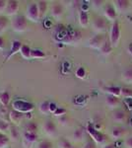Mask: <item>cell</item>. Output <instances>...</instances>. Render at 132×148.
I'll list each match as a JSON object with an SVG mask.
<instances>
[{
  "label": "cell",
  "instance_id": "cell-1",
  "mask_svg": "<svg viewBox=\"0 0 132 148\" xmlns=\"http://www.w3.org/2000/svg\"><path fill=\"white\" fill-rule=\"evenodd\" d=\"M12 108L13 110L20 112L22 114H29L35 109V106L32 103H29L26 101H22V100H16L12 103Z\"/></svg>",
  "mask_w": 132,
  "mask_h": 148
},
{
  "label": "cell",
  "instance_id": "cell-2",
  "mask_svg": "<svg viewBox=\"0 0 132 148\" xmlns=\"http://www.w3.org/2000/svg\"><path fill=\"white\" fill-rule=\"evenodd\" d=\"M119 40H120V27H119V23L116 20L112 23L109 33V42L111 44L112 47L118 46Z\"/></svg>",
  "mask_w": 132,
  "mask_h": 148
},
{
  "label": "cell",
  "instance_id": "cell-3",
  "mask_svg": "<svg viewBox=\"0 0 132 148\" xmlns=\"http://www.w3.org/2000/svg\"><path fill=\"white\" fill-rule=\"evenodd\" d=\"M28 24H27V18L25 16L17 15L12 19V28L15 32L22 33L27 30Z\"/></svg>",
  "mask_w": 132,
  "mask_h": 148
},
{
  "label": "cell",
  "instance_id": "cell-4",
  "mask_svg": "<svg viewBox=\"0 0 132 148\" xmlns=\"http://www.w3.org/2000/svg\"><path fill=\"white\" fill-rule=\"evenodd\" d=\"M27 19L31 20L32 22H38L40 20V13L37 3L29 4L27 8Z\"/></svg>",
  "mask_w": 132,
  "mask_h": 148
},
{
  "label": "cell",
  "instance_id": "cell-5",
  "mask_svg": "<svg viewBox=\"0 0 132 148\" xmlns=\"http://www.w3.org/2000/svg\"><path fill=\"white\" fill-rule=\"evenodd\" d=\"M107 19L105 17H98L94 20L93 28L96 32H98V34H103V32H105L107 30Z\"/></svg>",
  "mask_w": 132,
  "mask_h": 148
},
{
  "label": "cell",
  "instance_id": "cell-6",
  "mask_svg": "<svg viewBox=\"0 0 132 148\" xmlns=\"http://www.w3.org/2000/svg\"><path fill=\"white\" fill-rule=\"evenodd\" d=\"M105 42V37L104 36V34H97L90 40L89 46L92 47V49H101V47H103V45Z\"/></svg>",
  "mask_w": 132,
  "mask_h": 148
},
{
  "label": "cell",
  "instance_id": "cell-7",
  "mask_svg": "<svg viewBox=\"0 0 132 148\" xmlns=\"http://www.w3.org/2000/svg\"><path fill=\"white\" fill-rule=\"evenodd\" d=\"M38 140L37 133H30V132H24L23 138V146L24 148H33L34 143Z\"/></svg>",
  "mask_w": 132,
  "mask_h": 148
},
{
  "label": "cell",
  "instance_id": "cell-8",
  "mask_svg": "<svg viewBox=\"0 0 132 148\" xmlns=\"http://www.w3.org/2000/svg\"><path fill=\"white\" fill-rule=\"evenodd\" d=\"M87 131L89 134L92 136L93 140L95 142L98 143H102L105 140V135L103 133H101L99 130H97L92 125H88L87 126Z\"/></svg>",
  "mask_w": 132,
  "mask_h": 148
},
{
  "label": "cell",
  "instance_id": "cell-9",
  "mask_svg": "<svg viewBox=\"0 0 132 148\" xmlns=\"http://www.w3.org/2000/svg\"><path fill=\"white\" fill-rule=\"evenodd\" d=\"M19 10V2L16 0H10L7 2V7H6V15L7 16H14L17 14V12Z\"/></svg>",
  "mask_w": 132,
  "mask_h": 148
},
{
  "label": "cell",
  "instance_id": "cell-10",
  "mask_svg": "<svg viewBox=\"0 0 132 148\" xmlns=\"http://www.w3.org/2000/svg\"><path fill=\"white\" fill-rule=\"evenodd\" d=\"M22 47H23V45H22V42H21L20 40H13V42H12V45H11V49H10V51H9V52H8V54H7L5 61L8 60L11 56H14V54L20 52Z\"/></svg>",
  "mask_w": 132,
  "mask_h": 148
},
{
  "label": "cell",
  "instance_id": "cell-11",
  "mask_svg": "<svg viewBox=\"0 0 132 148\" xmlns=\"http://www.w3.org/2000/svg\"><path fill=\"white\" fill-rule=\"evenodd\" d=\"M9 119H10L11 123H13L15 125H19L22 123L24 119V114L20 112L16 111V110H11L9 112Z\"/></svg>",
  "mask_w": 132,
  "mask_h": 148
},
{
  "label": "cell",
  "instance_id": "cell-12",
  "mask_svg": "<svg viewBox=\"0 0 132 148\" xmlns=\"http://www.w3.org/2000/svg\"><path fill=\"white\" fill-rule=\"evenodd\" d=\"M104 14H105V18L109 21H112L114 22L116 19V10L114 8V5L111 4H109L107 7L105 8V11H104Z\"/></svg>",
  "mask_w": 132,
  "mask_h": 148
},
{
  "label": "cell",
  "instance_id": "cell-13",
  "mask_svg": "<svg viewBox=\"0 0 132 148\" xmlns=\"http://www.w3.org/2000/svg\"><path fill=\"white\" fill-rule=\"evenodd\" d=\"M51 15L56 20H59L62 17V15H63V7L59 2H55L51 6Z\"/></svg>",
  "mask_w": 132,
  "mask_h": 148
},
{
  "label": "cell",
  "instance_id": "cell-14",
  "mask_svg": "<svg viewBox=\"0 0 132 148\" xmlns=\"http://www.w3.org/2000/svg\"><path fill=\"white\" fill-rule=\"evenodd\" d=\"M44 130L49 136H53L56 133V125L52 121H47L44 123Z\"/></svg>",
  "mask_w": 132,
  "mask_h": 148
},
{
  "label": "cell",
  "instance_id": "cell-15",
  "mask_svg": "<svg viewBox=\"0 0 132 148\" xmlns=\"http://www.w3.org/2000/svg\"><path fill=\"white\" fill-rule=\"evenodd\" d=\"M114 3V8L118 12L126 11L129 8V6H130V1H128V0H116Z\"/></svg>",
  "mask_w": 132,
  "mask_h": 148
},
{
  "label": "cell",
  "instance_id": "cell-16",
  "mask_svg": "<svg viewBox=\"0 0 132 148\" xmlns=\"http://www.w3.org/2000/svg\"><path fill=\"white\" fill-rule=\"evenodd\" d=\"M112 119H114V121L116 123H124L126 120V114L124 111L122 110H116V111L114 112V114H112Z\"/></svg>",
  "mask_w": 132,
  "mask_h": 148
},
{
  "label": "cell",
  "instance_id": "cell-17",
  "mask_svg": "<svg viewBox=\"0 0 132 148\" xmlns=\"http://www.w3.org/2000/svg\"><path fill=\"white\" fill-rule=\"evenodd\" d=\"M119 100L118 98L116 96H112V95H107L105 98V104L109 107V109H116L118 106Z\"/></svg>",
  "mask_w": 132,
  "mask_h": 148
},
{
  "label": "cell",
  "instance_id": "cell-18",
  "mask_svg": "<svg viewBox=\"0 0 132 148\" xmlns=\"http://www.w3.org/2000/svg\"><path fill=\"white\" fill-rule=\"evenodd\" d=\"M79 23L82 27H87L89 24V16L85 10H81L79 12Z\"/></svg>",
  "mask_w": 132,
  "mask_h": 148
},
{
  "label": "cell",
  "instance_id": "cell-19",
  "mask_svg": "<svg viewBox=\"0 0 132 148\" xmlns=\"http://www.w3.org/2000/svg\"><path fill=\"white\" fill-rule=\"evenodd\" d=\"M105 91L109 95H112V96H116L118 98L121 96V88L119 87H114V86H110V87H105Z\"/></svg>",
  "mask_w": 132,
  "mask_h": 148
},
{
  "label": "cell",
  "instance_id": "cell-20",
  "mask_svg": "<svg viewBox=\"0 0 132 148\" xmlns=\"http://www.w3.org/2000/svg\"><path fill=\"white\" fill-rule=\"evenodd\" d=\"M38 9H39V13H40V19L44 18L45 13L47 11V1H39L37 2Z\"/></svg>",
  "mask_w": 132,
  "mask_h": 148
},
{
  "label": "cell",
  "instance_id": "cell-21",
  "mask_svg": "<svg viewBox=\"0 0 132 148\" xmlns=\"http://www.w3.org/2000/svg\"><path fill=\"white\" fill-rule=\"evenodd\" d=\"M112 46H111V44H110V42L109 40H105V42L104 45H103V47H101V53L102 54H104V56H109V54L111 53V51H112Z\"/></svg>",
  "mask_w": 132,
  "mask_h": 148
},
{
  "label": "cell",
  "instance_id": "cell-22",
  "mask_svg": "<svg viewBox=\"0 0 132 148\" xmlns=\"http://www.w3.org/2000/svg\"><path fill=\"white\" fill-rule=\"evenodd\" d=\"M84 133H85V130L83 127H78L73 132V139L75 141H81L84 137Z\"/></svg>",
  "mask_w": 132,
  "mask_h": 148
},
{
  "label": "cell",
  "instance_id": "cell-23",
  "mask_svg": "<svg viewBox=\"0 0 132 148\" xmlns=\"http://www.w3.org/2000/svg\"><path fill=\"white\" fill-rule=\"evenodd\" d=\"M57 146H58V148H74L73 144L68 139L63 137L60 138L59 141L57 142Z\"/></svg>",
  "mask_w": 132,
  "mask_h": 148
},
{
  "label": "cell",
  "instance_id": "cell-24",
  "mask_svg": "<svg viewBox=\"0 0 132 148\" xmlns=\"http://www.w3.org/2000/svg\"><path fill=\"white\" fill-rule=\"evenodd\" d=\"M45 56H47L45 53L42 51H40V49H32V51H31V58H33V59L44 58Z\"/></svg>",
  "mask_w": 132,
  "mask_h": 148
},
{
  "label": "cell",
  "instance_id": "cell-25",
  "mask_svg": "<svg viewBox=\"0 0 132 148\" xmlns=\"http://www.w3.org/2000/svg\"><path fill=\"white\" fill-rule=\"evenodd\" d=\"M26 132H30V133H37L38 134V125L34 121H31L26 125L25 126Z\"/></svg>",
  "mask_w": 132,
  "mask_h": 148
},
{
  "label": "cell",
  "instance_id": "cell-26",
  "mask_svg": "<svg viewBox=\"0 0 132 148\" xmlns=\"http://www.w3.org/2000/svg\"><path fill=\"white\" fill-rule=\"evenodd\" d=\"M9 142H10V138H9L5 133L0 132V148H6L8 146Z\"/></svg>",
  "mask_w": 132,
  "mask_h": 148
},
{
  "label": "cell",
  "instance_id": "cell-27",
  "mask_svg": "<svg viewBox=\"0 0 132 148\" xmlns=\"http://www.w3.org/2000/svg\"><path fill=\"white\" fill-rule=\"evenodd\" d=\"M8 25H9L8 18L5 17V16L0 15V33H3L4 31H6Z\"/></svg>",
  "mask_w": 132,
  "mask_h": 148
},
{
  "label": "cell",
  "instance_id": "cell-28",
  "mask_svg": "<svg viewBox=\"0 0 132 148\" xmlns=\"http://www.w3.org/2000/svg\"><path fill=\"white\" fill-rule=\"evenodd\" d=\"M31 51H32V49H31L30 47L26 46V45H23L22 49H21L20 53L22 54V56L24 57V58L30 59L31 58Z\"/></svg>",
  "mask_w": 132,
  "mask_h": 148
},
{
  "label": "cell",
  "instance_id": "cell-29",
  "mask_svg": "<svg viewBox=\"0 0 132 148\" xmlns=\"http://www.w3.org/2000/svg\"><path fill=\"white\" fill-rule=\"evenodd\" d=\"M122 80L126 83H132V68L126 69L122 73Z\"/></svg>",
  "mask_w": 132,
  "mask_h": 148
},
{
  "label": "cell",
  "instance_id": "cell-30",
  "mask_svg": "<svg viewBox=\"0 0 132 148\" xmlns=\"http://www.w3.org/2000/svg\"><path fill=\"white\" fill-rule=\"evenodd\" d=\"M10 102V95L8 92H3L0 95V103L3 107H6Z\"/></svg>",
  "mask_w": 132,
  "mask_h": 148
},
{
  "label": "cell",
  "instance_id": "cell-31",
  "mask_svg": "<svg viewBox=\"0 0 132 148\" xmlns=\"http://www.w3.org/2000/svg\"><path fill=\"white\" fill-rule=\"evenodd\" d=\"M49 105H50L49 102H42V104L40 105V107H39V110H40V113L44 114H50Z\"/></svg>",
  "mask_w": 132,
  "mask_h": 148
},
{
  "label": "cell",
  "instance_id": "cell-32",
  "mask_svg": "<svg viewBox=\"0 0 132 148\" xmlns=\"http://www.w3.org/2000/svg\"><path fill=\"white\" fill-rule=\"evenodd\" d=\"M124 133V130L121 127H114L111 131V136L114 138H120Z\"/></svg>",
  "mask_w": 132,
  "mask_h": 148
},
{
  "label": "cell",
  "instance_id": "cell-33",
  "mask_svg": "<svg viewBox=\"0 0 132 148\" xmlns=\"http://www.w3.org/2000/svg\"><path fill=\"white\" fill-rule=\"evenodd\" d=\"M11 128V125H9L7 121H3V120H0V132L2 133H5L7 131H9Z\"/></svg>",
  "mask_w": 132,
  "mask_h": 148
},
{
  "label": "cell",
  "instance_id": "cell-34",
  "mask_svg": "<svg viewBox=\"0 0 132 148\" xmlns=\"http://www.w3.org/2000/svg\"><path fill=\"white\" fill-rule=\"evenodd\" d=\"M10 139L12 140V141H16L17 139L19 138V131L17 130V128L15 127V126H11L10 128Z\"/></svg>",
  "mask_w": 132,
  "mask_h": 148
},
{
  "label": "cell",
  "instance_id": "cell-35",
  "mask_svg": "<svg viewBox=\"0 0 132 148\" xmlns=\"http://www.w3.org/2000/svg\"><path fill=\"white\" fill-rule=\"evenodd\" d=\"M37 148H53V144L49 140H44V141H40L38 144Z\"/></svg>",
  "mask_w": 132,
  "mask_h": 148
},
{
  "label": "cell",
  "instance_id": "cell-36",
  "mask_svg": "<svg viewBox=\"0 0 132 148\" xmlns=\"http://www.w3.org/2000/svg\"><path fill=\"white\" fill-rule=\"evenodd\" d=\"M121 96H123L124 98H132V89L121 88Z\"/></svg>",
  "mask_w": 132,
  "mask_h": 148
},
{
  "label": "cell",
  "instance_id": "cell-37",
  "mask_svg": "<svg viewBox=\"0 0 132 148\" xmlns=\"http://www.w3.org/2000/svg\"><path fill=\"white\" fill-rule=\"evenodd\" d=\"M66 114V110L65 109H62V108H57V110L56 111L54 112L53 113V114L55 116H63L64 114Z\"/></svg>",
  "mask_w": 132,
  "mask_h": 148
},
{
  "label": "cell",
  "instance_id": "cell-38",
  "mask_svg": "<svg viewBox=\"0 0 132 148\" xmlns=\"http://www.w3.org/2000/svg\"><path fill=\"white\" fill-rule=\"evenodd\" d=\"M76 75H77V77L79 78H84L86 75V71L85 69H84L83 67H80L77 69V71H76Z\"/></svg>",
  "mask_w": 132,
  "mask_h": 148
},
{
  "label": "cell",
  "instance_id": "cell-39",
  "mask_svg": "<svg viewBox=\"0 0 132 148\" xmlns=\"http://www.w3.org/2000/svg\"><path fill=\"white\" fill-rule=\"evenodd\" d=\"M7 2H8V1H6V0H0V13L6 11Z\"/></svg>",
  "mask_w": 132,
  "mask_h": 148
},
{
  "label": "cell",
  "instance_id": "cell-40",
  "mask_svg": "<svg viewBox=\"0 0 132 148\" xmlns=\"http://www.w3.org/2000/svg\"><path fill=\"white\" fill-rule=\"evenodd\" d=\"M83 148H97V145L94 140H89V141L86 142V144L84 145Z\"/></svg>",
  "mask_w": 132,
  "mask_h": 148
},
{
  "label": "cell",
  "instance_id": "cell-41",
  "mask_svg": "<svg viewBox=\"0 0 132 148\" xmlns=\"http://www.w3.org/2000/svg\"><path fill=\"white\" fill-rule=\"evenodd\" d=\"M124 145H125L126 148H132V136L128 137L125 141H124Z\"/></svg>",
  "mask_w": 132,
  "mask_h": 148
},
{
  "label": "cell",
  "instance_id": "cell-42",
  "mask_svg": "<svg viewBox=\"0 0 132 148\" xmlns=\"http://www.w3.org/2000/svg\"><path fill=\"white\" fill-rule=\"evenodd\" d=\"M57 108L58 107L56 106V104H54V103H50V105H49V110H50V114H53L55 111L57 110Z\"/></svg>",
  "mask_w": 132,
  "mask_h": 148
},
{
  "label": "cell",
  "instance_id": "cell-43",
  "mask_svg": "<svg viewBox=\"0 0 132 148\" xmlns=\"http://www.w3.org/2000/svg\"><path fill=\"white\" fill-rule=\"evenodd\" d=\"M103 3H104V1H102V0H95V1H93V5L95 7H101L103 5Z\"/></svg>",
  "mask_w": 132,
  "mask_h": 148
},
{
  "label": "cell",
  "instance_id": "cell-44",
  "mask_svg": "<svg viewBox=\"0 0 132 148\" xmlns=\"http://www.w3.org/2000/svg\"><path fill=\"white\" fill-rule=\"evenodd\" d=\"M59 121H60V123H61V125H66L67 121H68V119H67L65 116H62V118L59 119Z\"/></svg>",
  "mask_w": 132,
  "mask_h": 148
},
{
  "label": "cell",
  "instance_id": "cell-45",
  "mask_svg": "<svg viewBox=\"0 0 132 148\" xmlns=\"http://www.w3.org/2000/svg\"><path fill=\"white\" fill-rule=\"evenodd\" d=\"M3 47H4V40L0 37V49H3Z\"/></svg>",
  "mask_w": 132,
  "mask_h": 148
},
{
  "label": "cell",
  "instance_id": "cell-46",
  "mask_svg": "<svg viewBox=\"0 0 132 148\" xmlns=\"http://www.w3.org/2000/svg\"><path fill=\"white\" fill-rule=\"evenodd\" d=\"M104 148H116V145L112 144V143H110V144H107Z\"/></svg>",
  "mask_w": 132,
  "mask_h": 148
}]
</instances>
